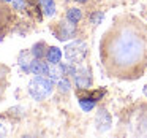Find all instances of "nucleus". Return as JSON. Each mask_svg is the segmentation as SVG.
Wrapping results in <instances>:
<instances>
[{"label":"nucleus","mask_w":147,"mask_h":138,"mask_svg":"<svg viewBox=\"0 0 147 138\" xmlns=\"http://www.w3.org/2000/svg\"><path fill=\"white\" fill-rule=\"evenodd\" d=\"M2 2H11V0H2Z\"/></svg>","instance_id":"6ab92c4d"},{"label":"nucleus","mask_w":147,"mask_h":138,"mask_svg":"<svg viewBox=\"0 0 147 138\" xmlns=\"http://www.w3.org/2000/svg\"><path fill=\"white\" fill-rule=\"evenodd\" d=\"M144 56V40L139 37H127L122 35L115 45V54L114 59L120 61L119 64H136L138 59Z\"/></svg>","instance_id":"f257e3e1"},{"label":"nucleus","mask_w":147,"mask_h":138,"mask_svg":"<svg viewBox=\"0 0 147 138\" xmlns=\"http://www.w3.org/2000/svg\"><path fill=\"white\" fill-rule=\"evenodd\" d=\"M29 94L35 100H46L54 90V80L49 76H40L35 75L32 80L29 81Z\"/></svg>","instance_id":"f03ea898"},{"label":"nucleus","mask_w":147,"mask_h":138,"mask_svg":"<svg viewBox=\"0 0 147 138\" xmlns=\"http://www.w3.org/2000/svg\"><path fill=\"white\" fill-rule=\"evenodd\" d=\"M87 54V43L76 40V41H71L70 45L65 46V57L70 64H78L81 62Z\"/></svg>","instance_id":"7ed1b4c3"},{"label":"nucleus","mask_w":147,"mask_h":138,"mask_svg":"<svg viewBox=\"0 0 147 138\" xmlns=\"http://www.w3.org/2000/svg\"><path fill=\"white\" fill-rule=\"evenodd\" d=\"M90 19H92V22L95 24V26H98V24L103 21V13H101V11H96V13L93 14V16L90 18Z\"/></svg>","instance_id":"dca6fc26"},{"label":"nucleus","mask_w":147,"mask_h":138,"mask_svg":"<svg viewBox=\"0 0 147 138\" xmlns=\"http://www.w3.org/2000/svg\"><path fill=\"white\" fill-rule=\"evenodd\" d=\"M40 5H41L43 14L46 18H52L55 14V11H57V7H55L54 0H40Z\"/></svg>","instance_id":"1a4fd4ad"},{"label":"nucleus","mask_w":147,"mask_h":138,"mask_svg":"<svg viewBox=\"0 0 147 138\" xmlns=\"http://www.w3.org/2000/svg\"><path fill=\"white\" fill-rule=\"evenodd\" d=\"M5 133H7V130H5V128H3V125L0 124V137H3Z\"/></svg>","instance_id":"f3484780"},{"label":"nucleus","mask_w":147,"mask_h":138,"mask_svg":"<svg viewBox=\"0 0 147 138\" xmlns=\"http://www.w3.org/2000/svg\"><path fill=\"white\" fill-rule=\"evenodd\" d=\"M63 75H67V67L62 64H49V75L48 76L54 81H59L60 78H63Z\"/></svg>","instance_id":"6e6552de"},{"label":"nucleus","mask_w":147,"mask_h":138,"mask_svg":"<svg viewBox=\"0 0 147 138\" xmlns=\"http://www.w3.org/2000/svg\"><path fill=\"white\" fill-rule=\"evenodd\" d=\"M57 87H59V90L60 92H70L71 90V83H70V80L68 78H60V80L57 81Z\"/></svg>","instance_id":"ddd939ff"},{"label":"nucleus","mask_w":147,"mask_h":138,"mask_svg":"<svg viewBox=\"0 0 147 138\" xmlns=\"http://www.w3.org/2000/svg\"><path fill=\"white\" fill-rule=\"evenodd\" d=\"M67 19L71 21V22H79L81 19H82V11L79 10V8H70V10L67 11Z\"/></svg>","instance_id":"9b49d317"},{"label":"nucleus","mask_w":147,"mask_h":138,"mask_svg":"<svg viewBox=\"0 0 147 138\" xmlns=\"http://www.w3.org/2000/svg\"><path fill=\"white\" fill-rule=\"evenodd\" d=\"M59 29H60V33H57V38L63 41V40H68L74 35V32H76V24L67 19L65 22L63 21L59 22Z\"/></svg>","instance_id":"423d86ee"},{"label":"nucleus","mask_w":147,"mask_h":138,"mask_svg":"<svg viewBox=\"0 0 147 138\" xmlns=\"http://www.w3.org/2000/svg\"><path fill=\"white\" fill-rule=\"evenodd\" d=\"M43 48H45V43H38V45H35V46H33V49H32L33 56L38 57V59H41L43 56H46V52H48V51H45Z\"/></svg>","instance_id":"4468645a"},{"label":"nucleus","mask_w":147,"mask_h":138,"mask_svg":"<svg viewBox=\"0 0 147 138\" xmlns=\"http://www.w3.org/2000/svg\"><path fill=\"white\" fill-rule=\"evenodd\" d=\"M11 3H13V8L18 11H22L26 8V3H24V0H11Z\"/></svg>","instance_id":"2eb2a0df"},{"label":"nucleus","mask_w":147,"mask_h":138,"mask_svg":"<svg viewBox=\"0 0 147 138\" xmlns=\"http://www.w3.org/2000/svg\"><path fill=\"white\" fill-rule=\"evenodd\" d=\"M29 71L32 75H40V76H48L49 75V65L46 62H43L41 59L35 57L32 62H30V68Z\"/></svg>","instance_id":"0eeeda50"},{"label":"nucleus","mask_w":147,"mask_h":138,"mask_svg":"<svg viewBox=\"0 0 147 138\" xmlns=\"http://www.w3.org/2000/svg\"><path fill=\"white\" fill-rule=\"evenodd\" d=\"M74 76V83L78 87L81 89H89L92 86V76H90V71L87 68H79V70H74L73 73Z\"/></svg>","instance_id":"39448f33"},{"label":"nucleus","mask_w":147,"mask_h":138,"mask_svg":"<svg viewBox=\"0 0 147 138\" xmlns=\"http://www.w3.org/2000/svg\"><path fill=\"white\" fill-rule=\"evenodd\" d=\"M76 2H86V0H76Z\"/></svg>","instance_id":"aec40b11"},{"label":"nucleus","mask_w":147,"mask_h":138,"mask_svg":"<svg viewBox=\"0 0 147 138\" xmlns=\"http://www.w3.org/2000/svg\"><path fill=\"white\" fill-rule=\"evenodd\" d=\"M62 51L57 48V46H51L48 48V52H46V59H48L49 64H60L62 61Z\"/></svg>","instance_id":"9d476101"},{"label":"nucleus","mask_w":147,"mask_h":138,"mask_svg":"<svg viewBox=\"0 0 147 138\" xmlns=\"http://www.w3.org/2000/svg\"><path fill=\"white\" fill-rule=\"evenodd\" d=\"M79 106L86 113H89V111H92V109L95 108V100L93 99H79Z\"/></svg>","instance_id":"f8f14e48"},{"label":"nucleus","mask_w":147,"mask_h":138,"mask_svg":"<svg viewBox=\"0 0 147 138\" xmlns=\"http://www.w3.org/2000/svg\"><path fill=\"white\" fill-rule=\"evenodd\" d=\"M144 94H146V95H147V86L144 87Z\"/></svg>","instance_id":"a211bd4d"},{"label":"nucleus","mask_w":147,"mask_h":138,"mask_svg":"<svg viewBox=\"0 0 147 138\" xmlns=\"http://www.w3.org/2000/svg\"><path fill=\"white\" fill-rule=\"evenodd\" d=\"M111 124H112L111 114H109L105 108H100L98 113H96V118H95L96 130L98 132H108L109 128H111Z\"/></svg>","instance_id":"20e7f679"}]
</instances>
